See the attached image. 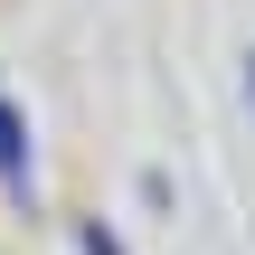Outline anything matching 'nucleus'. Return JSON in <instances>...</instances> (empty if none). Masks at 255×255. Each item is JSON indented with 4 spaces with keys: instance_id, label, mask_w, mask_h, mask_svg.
<instances>
[{
    "instance_id": "nucleus-1",
    "label": "nucleus",
    "mask_w": 255,
    "mask_h": 255,
    "mask_svg": "<svg viewBox=\"0 0 255 255\" xmlns=\"http://www.w3.org/2000/svg\"><path fill=\"white\" fill-rule=\"evenodd\" d=\"M0 170H19V123L0 114Z\"/></svg>"
}]
</instances>
